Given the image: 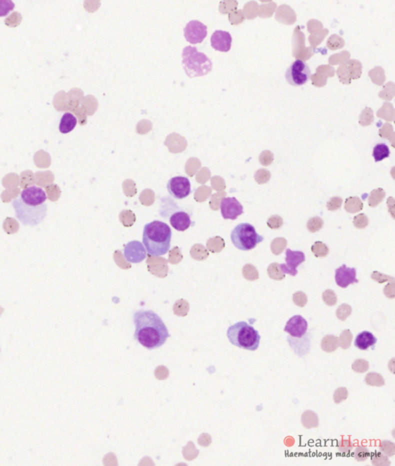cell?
I'll return each mask as SVG.
<instances>
[{"label":"cell","instance_id":"obj_25","mask_svg":"<svg viewBox=\"0 0 395 466\" xmlns=\"http://www.w3.org/2000/svg\"><path fill=\"white\" fill-rule=\"evenodd\" d=\"M287 246V241L285 238L278 237L274 238L271 244V251L276 256H279L284 252Z\"/></svg>","mask_w":395,"mask_h":466},{"label":"cell","instance_id":"obj_12","mask_svg":"<svg viewBox=\"0 0 395 466\" xmlns=\"http://www.w3.org/2000/svg\"><path fill=\"white\" fill-rule=\"evenodd\" d=\"M124 257L130 264H139L146 258V250L140 242L132 241L125 245Z\"/></svg>","mask_w":395,"mask_h":466},{"label":"cell","instance_id":"obj_27","mask_svg":"<svg viewBox=\"0 0 395 466\" xmlns=\"http://www.w3.org/2000/svg\"><path fill=\"white\" fill-rule=\"evenodd\" d=\"M268 276L274 280H282L285 279V274L281 272L280 266L276 262L270 264L267 268Z\"/></svg>","mask_w":395,"mask_h":466},{"label":"cell","instance_id":"obj_5","mask_svg":"<svg viewBox=\"0 0 395 466\" xmlns=\"http://www.w3.org/2000/svg\"><path fill=\"white\" fill-rule=\"evenodd\" d=\"M182 58L184 71L190 78L204 76L212 69L211 60L203 52H198L194 46H186L183 50Z\"/></svg>","mask_w":395,"mask_h":466},{"label":"cell","instance_id":"obj_15","mask_svg":"<svg viewBox=\"0 0 395 466\" xmlns=\"http://www.w3.org/2000/svg\"><path fill=\"white\" fill-rule=\"evenodd\" d=\"M231 34L226 31L216 30L211 36V45L216 50L220 52H228L231 49Z\"/></svg>","mask_w":395,"mask_h":466},{"label":"cell","instance_id":"obj_24","mask_svg":"<svg viewBox=\"0 0 395 466\" xmlns=\"http://www.w3.org/2000/svg\"><path fill=\"white\" fill-rule=\"evenodd\" d=\"M365 382L366 384L373 386V387H382L385 384L384 379L382 375L375 372L368 373L365 378Z\"/></svg>","mask_w":395,"mask_h":466},{"label":"cell","instance_id":"obj_22","mask_svg":"<svg viewBox=\"0 0 395 466\" xmlns=\"http://www.w3.org/2000/svg\"><path fill=\"white\" fill-rule=\"evenodd\" d=\"M390 156V150L387 144L380 143L374 148L373 156L376 162L387 158Z\"/></svg>","mask_w":395,"mask_h":466},{"label":"cell","instance_id":"obj_23","mask_svg":"<svg viewBox=\"0 0 395 466\" xmlns=\"http://www.w3.org/2000/svg\"><path fill=\"white\" fill-rule=\"evenodd\" d=\"M385 196H386V193H385L384 190H382V188H376V190H374L373 191L370 192V196L368 198V204L372 208H374L376 206H378L382 201H383L384 198Z\"/></svg>","mask_w":395,"mask_h":466},{"label":"cell","instance_id":"obj_46","mask_svg":"<svg viewBox=\"0 0 395 466\" xmlns=\"http://www.w3.org/2000/svg\"><path fill=\"white\" fill-rule=\"evenodd\" d=\"M274 162V156L270 152H264L260 156V162L262 166H268Z\"/></svg>","mask_w":395,"mask_h":466},{"label":"cell","instance_id":"obj_20","mask_svg":"<svg viewBox=\"0 0 395 466\" xmlns=\"http://www.w3.org/2000/svg\"><path fill=\"white\" fill-rule=\"evenodd\" d=\"M338 346H339L338 338L334 335H326L322 338V342H321V348L326 353H332L335 352Z\"/></svg>","mask_w":395,"mask_h":466},{"label":"cell","instance_id":"obj_38","mask_svg":"<svg viewBox=\"0 0 395 466\" xmlns=\"http://www.w3.org/2000/svg\"><path fill=\"white\" fill-rule=\"evenodd\" d=\"M292 301L299 308H304L308 304V296L305 292L298 291L292 296Z\"/></svg>","mask_w":395,"mask_h":466},{"label":"cell","instance_id":"obj_42","mask_svg":"<svg viewBox=\"0 0 395 466\" xmlns=\"http://www.w3.org/2000/svg\"><path fill=\"white\" fill-rule=\"evenodd\" d=\"M348 397V390L346 388H339L335 390L334 394V402L336 404H340L344 400H346Z\"/></svg>","mask_w":395,"mask_h":466},{"label":"cell","instance_id":"obj_9","mask_svg":"<svg viewBox=\"0 0 395 466\" xmlns=\"http://www.w3.org/2000/svg\"><path fill=\"white\" fill-rule=\"evenodd\" d=\"M207 34V26L198 20L190 21L186 24L184 29V38L192 44L202 42Z\"/></svg>","mask_w":395,"mask_h":466},{"label":"cell","instance_id":"obj_17","mask_svg":"<svg viewBox=\"0 0 395 466\" xmlns=\"http://www.w3.org/2000/svg\"><path fill=\"white\" fill-rule=\"evenodd\" d=\"M376 342L378 340L370 332L363 331L356 336L354 345L358 349L366 350L370 346H374Z\"/></svg>","mask_w":395,"mask_h":466},{"label":"cell","instance_id":"obj_41","mask_svg":"<svg viewBox=\"0 0 395 466\" xmlns=\"http://www.w3.org/2000/svg\"><path fill=\"white\" fill-rule=\"evenodd\" d=\"M282 225H284V220H282V217L279 216L277 214L272 216L267 221V226H268V228H272V230H278V228H281Z\"/></svg>","mask_w":395,"mask_h":466},{"label":"cell","instance_id":"obj_32","mask_svg":"<svg viewBox=\"0 0 395 466\" xmlns=\"http://www.w3.org/2000/svg\"><path fill=\"white\" fill-rule=\"evenodd\" d=\"M352 314V308L349 304H343L338 308L336 311V318L341 321H344Z\"/></svg>","mask_w":395,"mask_h":466},{"label":"cell","instance_id":"obj_19","mask_svg":"<svg viewBox=\"0 0 395 466\" xmlns=\"http://www.w3.org/2000/svg\"><path fill=\"white\" fill-rule=\"evenodd\" d=\"M301 422L306 428H314L319 426V418L315 412L308 410L301 416Z\"/></svg>","mask_w":395,"mask_h":466},{"label":"cell","instance_id":"obj_31","mask_svg":"<svg viewBox=\"0 0 395 466\" xmlns=\"http://www.w3.org/2000/svg\"><path fill=\"white\" fill-rule=\"evenodd\" d=\"M372 462L374 466H387L390 464L388 456L378 452H375L372 454Z\"/></svg>","mask_w":395,"mask_h":466},{"label":"cell","instance_id":"obj_8","mask_svg":"<svg viewBox=\"0 0 395 466\" xmlns=\"http://www.w3.org/2000/svg\"><path fill=\"white\" fill-rule=\"evenodd\" d=\"M167 190L169 194L176 200H184L192 193L191 182L188 178L176 176L168 182Z\"/></svg>","mask_w":395,"mask_h":466},{"label":"cell","instance_id":"obj_40","mask_svg":"<svg viewBox=\"0 0 395 466\" xmlns=\"http://www.w3.org/2000/svg\"><path fill=\"white\" fill-rule=\"evenodd\" d=\"M14 7L15 4L10 0H0V17L6 16L14 10Z\"/></svg>","mask_w":395,"mask_h":466},{"label":"cell","instance_id":"obj_34","mask_svg":"<svg viewBox=\"0 0 395 466\" xmlns=\"http://www.w3.org/2000/svg\"><path fill=\"white\" fill-rule=\"evenodd\" d=\"M308 230H309L310 232L314 233L320 230L321 228L324 226V221H322V218H320V217H314V218H310L309 221L308 222Z\"/></svg>","mask_w":395,"mask_h":466},{"label":"cell","instance_id":"obj_6","mask_svg":"<svg viewBox=\"0 0 395 466\" xmlns=\"http://www.w3.org/2000/svg\"><path fill=\"white\" fill-rule=\"evenodd\" d=\"M231 240L233 245L238 250L248 251L264 241V237L258 235L254 226L241 223L232 231Z\"/></svg>","mask_w":395,"mask_h":466},{"label":"cell","instance_id":"obj_21","mask_svg":"<svg viewBox=\"0 0 395 466\" xmlns=\"http://www.w3.org/2000/svg\"><path fill=\"white\" fill-rule=\"evenodd\" d=\"M363 202L358 197H349L345 201L344 208L348 212L356 213L363 210Z\"/></svg>","mask_w":395,"mask_h":466},{"label":"cell","instance_id":"obj_36","mask_svg":"<svg viewBox=\"0 0 395 466\" xmlns=\"http://www.w3.org/2000/svg\"><path fill=\"white\" fill-rule=\"evenodd\" d=\"M352 368L356 373H364L369 369V363L364 359H358L354 362Z\"/></svg>","mask_w":395,"mask_h":466},{"label":"cell","instance_id":"obj_1","mask_svg":"<svg viewBox=\"0 0 395 466\" xmlns=\"http://www.w3.org/2000/svg\"><path fill=\"white\" fill-rule=\"evenodd\" d=\"M46 200L48 194L42 188L30 186L22 190L12 201L17 220L26 226H38L48 214Z\"/></svg>","mask_w":395,"mask_h":466},{"label":"cell","instance_id":"obj_18","mask_svg":"<svg viewBox=\"0 0 395 466\" xmlns=\"http://www.w3.org/2000/svg\"><path fill=\"white\" fill-rule=\"evenodd\" d=\"M78 120L76 116L70 113H65L61 118L60 123V132L62 134H68L72 132L76 127Z\"/></svg>","mask_w":395,"mask_h":466},{"label":"cell","instance_id":"obj_47","mask_svg":"<svg viewBox=\"0 0 395 466\" xmlns=\"http://www.w3.org/2000/svg\"><path fill=\"white\" fill-rule=\"evenodd\" d=\"M394 282H392V284H388V285L385 288V295L387 296L388 298H390V299L394 298Z\"/></svg>","mask_w":395,"mask_h":466},{"label":"cell","instance_id":"obj_30","mask_svg":"<svg viewBox=\"0 0 395 466\" xmlns=\"http://www.w3.org/2000/svg\"><path fill=\"white\" fill-rule=\"evenodd\" d=\"M242 274H244V276L245 277L246 279L250 281L257 280L258 277H260L257 268L252 264H246V265L244 266Z\"/></svg>","mask_w":395,"mask_h":466},{"label":"cell","instance_id":"obj_28","mask_svg":"<svg viewBox=\"0 0 395 466\" xmlns=\"http://www.w3.org/2000/svg\"><path fill=\"white\" fill-rule=\"evenodd\" d=\"M352 338H353V335L350 330L348 329L345 330L340 334V338H338L339 346H340V348H343L344 350L348 349L352 345Z\"/></svg>","mask_w":395,"mask_h":466},{"label":"cell","instance_id":"obj_2","mask_svg":"<svg viewBox=\"0 0 395 466\" xmlns=\"http://www.w3.org/2000/svg\"><path fill=\"white\" fill-rule=\"evenodd\" d=\"M134 338L148 350L162 346L170 336L162 320L152 310H138L134 314Z\"/></svg>","mask_w":395,"mask_h":466},{"label":"cell","instance_id":"obj_44","mask_svg":"<svg viewBox=\"0 0 395 466\" xmlns=\"http://www.w3.org/2000/svg\"><path fill=\"white\" fill-rule=\"evenodd\" d=\"M342 203H343V200L340 197L335 196V197L331 198L328 201V202L326 203V207H328V210L329 211H336V210L340 208Z\"/></svg>","mask_w":395,"mask_h":466},{"label":"cell","instance_id":"obj_4","mask_svg":"<svg viewBox=\"0 0 395 466\" xmlns=\"http://www.w3.org/2000/svg\"><path fill=\"white\" fill-rule=\"evenodd\" d=\"M227 336L232 344L247 350H256L260 346L258 331L244 321L230 326L227 330Z\"/></svg>","mask_w":395,"mask_h":466},{"label":"cell","instance_id":"obj_45","mask_svg":"<svg viewBox=\"0 0 395 466\" xmlns=\"http://www.w3.org/2000/svg\"><path fill=\"white\" fill-rule=\"evenodd\" d=\"M372 278L374 280L379 282V284H383V282L389 280L394 281V279L393 277L388 276L387 275H384V274H382L379 272H376V271H374V272L372 274Z\"/></svg>","mask_w":395,"mask_h":466},{"label":"cell","instance_id":"obj_39","mask_svg":"<svg viewBox=\"0 0 395 466\" xmlns=\"http://www.w3.org/2000/svg\"><path fill=\"white\" fill-rule=\"evenodd\" d=\"M270 173L266 169H260L255 174V179L258 184H266L270 179Z\"/></svg>","mask_w":395,"mask_h":466},{"label":"cell","instance_id":"obj_43","mask_svg":"<svg viewBox=\"0 0 395 466\" xmlns=\"http://www.w3.org/2000/svg\"><path fill=\"white\" fill-rule=\"evenodd\" d=\"M353 222L354 226L356 228H364L368 226L369 221H368V218L366 214L362 213V214H358L354 218Z\"/></svg>","mask_w":395,"mask_h":466},{"label":"cell","instance_id":"obj_14","mask_svg":"<svg viewBox=\"0 0 395 466\" xmlns=\"http://www.w3.org/2000/svg\"><path fill=\"white\" fill-rule=\"evenodd\" d=\"M356 268H348L346 265H342L336 270L335 280L340 288H346L350 284H358L359 282L358 280H356Z\"/></svg>","mask_w":395,"mask_h":466},{"label":"cell","instance_id":"obj_13","mask_svg":"<svg viewBox=\"0 0 395 466\" xmlns=\"http://www.w3.org/2000/svg\"><path fill=\"white\" fill-rule=\"evenodd\" d=\"M308 324L302 316L296 315L288 320L284 330L294 338H300L306 334Z\"/></svg>","mask_w":395,"mask_h":466},{"label":"cell","instance_id":"obj_7","mask_svg":"<svg viewBox=\"0 0 395 466\" xmlns=\"http://www.w3.org/2000/svg\"><path fill=\"white\" fill-rule=\"evenodd\" d=\"M285 76L290 84L302 86L310 79L311 70L306 62L296 60L287 69Z\"/></svg>","mask_w":395,"mask_h":466},{"label":"cell","instance_id":"obj_29","mask_svg":"<svg viewBox=\"0 0 395 466\" xmlns=\"http://www.w3.org/2000/svg\"><path fill=\"white\" fill-rule=\"evenodd\" d=\"M353 448L354 444L352 442L350 441V439H346L342 438L338 444V451L344 456H348V454H350L352 450H353Z\"/></svg>","mask_w":395,"mask_h":466},{"label":"cell","instance_id":"obj_33","mask_svg":"<svg viewBox=\"0 0 395 466\" xmlns=\"http://www.w3.org/2000/svg\"><path fill=\"white\" fill-rule=\"evenodd\" d=\"M322 300L329 306H333L338 302V298L334 291L332 290H326L322 292Z\"/></svg>","mask_w":395,"mask_h":466},{"label":"cell","instance_id":"obj_35","mask_svg":"<svg viewBox=\"0 0 395 466\" xmlns=\"http://www.w3.org/2000/svg\"><path fill=\"white\" fill-rule=\"evenodd\" d=\"M354 454V456L355 460L358 462H360L366 461L370 456L369 450L366 447H364V446H359V447L356 448Z\"/></svg>","mask_w":395,"mask_h":466},{"label":"cell","instance_id":"obj_11","mask_svg":"<svg viewBox=\"0 0 395 466\" xmlns=\"http://www.w3.org/2000/svg\"><path fill=\"white\" fill-rule=\"evenodd\" d=\"M220 210L224 220H236L244 213V207L234 197L223 198L220 204Z\"/></svg>","mask_w":395,"mask_h":466},{"label":"cell","instance_id":"obj_26","mask_svg":"<svg viewBox=\"0 0 395 466\" xmlns=\"http://www.w3.org/2000/svg\"><path fill=\"white\" fill-rule=\"evenodd\" d=\"M311 251L318 258H324L329 254V248L322 242H316L311 247Z\"/></svg>","mask_w":395,"mask_h":466},{"label":"cell","instance_id":"obj_10","mask_svg":"<svg viewBox=\"0 0 395 466\" xmlns=\"http://www.w3.org/2000/svg\"><path fill=\"white\" fill-rule=\"evenodd\" d=\"M305 254L300 251H292L287 248L286 251V264L280 266L281 272L295 276L298 274V267L305 261Z\"/></svg>","mask_w":395,"mask_h":466},{"label":"cell","instance_id":"obj_16","mask_svg":"<svg viewBox=\"0 0 395 466\" xmlns=\"http://www.w3.org/2000/svg\"><path fill=\"white\" fill-rule=\"evenodd\" d=\"M169 222L172 227L179 232L186 231L194 224L192 221L190 214L182 210L174 212L169 217Z\"/></svg>","mask_w":395,"mask_h":466},{"label":"cell","instance_id":"obj_37","mask_svg":"<svg viewBox=\"0 0 395 466\" xmlns=\"http://www.w3.org/2000/svg\"><path fill=\"white\" fill-rule=\"evenodd\" d=\"M380 450L382 453L387 456H393L395 454V444L392 442H382L380 444Z\"/></svg>","mask_w":395,"mask_h":466},{"label":"cell","instance_id":"obj_3","mask_svg":"<svg viewBox=\"0 0 395 466\" xmlns=\"http://www.w3.org/2000/svg\"><path fill=\"white\" fill-rule=\"evenodd\" d=\"M172 237V230L164 222L154 220L144 227V246L152 256H160L168 254L170 248Z\"/></svg>","mask_w":395,"mask_h":466}]
</instances>
